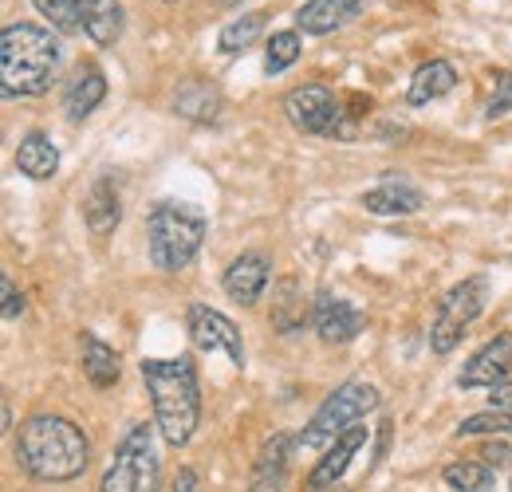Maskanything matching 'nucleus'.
<instances>
[{
  "mask_svg": "<svg viewBox=\"0 0 512 492\" xmlns=\"http://www.w3.org/2000/svg\"><path fill=\"white\" fill-rule=\"evenodd\" d=\"M174 111L182 115V119H193V123H213L217 119V111H221V95L213 91V87H205V83H182L178 87V95H174Z\"/></svg>",
  "mask_w": 512,
  "mask_h": 492,
  "instance_id": "24",
  "label": "nucleus"
},
{
  "mask_svg": "<svg viewBox=\"0 0 512 492\" xmlns=\"http://www.w3.org/2000/svg\"><path fill=\"white\" fill-rule=\"evenodd\" d=\"M509 492H512V485H509Z\"/></svg>",
  "mask_w": 512,
  "mask_h": 492,
  "instance_id": "37",
  "label": "nucleus"
},
{
  "mask_svg": "<svg viewBox=\"0 0 512 492\" xmlns=\"http://www.w3.org/2000/svg\"><path fill=\"white\" fill-rule=\"evenodd\" d=\"M312 323H316L323 343H351L363 331L367 319H363V311L351 308L347 300H339L327 288H320L316 292V304H312Z\"/></svg>",
  "mask_w": 512,
  "mask_h": 492,
  "instance_id": "10",
  "label": "nucleus"
},
{
  "mask_svg": "<svg viewBox=\"0 0 512 492\" xmlns=\"http://www.w3.org/2000/svg\"><path fill=\"white\" fill-rule=\"evenodd\" d=\"M103 99H107V75L99 67H79L64 91L67 119H87Z\"/></svg>",
  "mask_w": 512,
  "mask_h": 492,
  "instance_id": "18",
  "label": "nucleus"
},
{
  "mask_svg": "<svg viewBox=\"0 0 512 492\" xmlns=\"http://www.w3.org/2000/svg\"><path fill=\"white\" fill-rule=\"evenodd\" d=\"M367 426H351V430L343 433V437H335L331 441V449L323 453V461L312 469V477H308V489L320 492V489H331V485H339V477L347 473V465H351V457L367 445Z\"/></svg>",
  "mask_w": 512,
  "mask_h": 492,
  "instance_id": "14",
  "label": "nucleus"
},
{
  "mask_svg": "<svg viewBox=\"0 0 512 492\" xmlns=\"http://www.w3.org/2000/svg\"><path fill=\"white\" fill-rule=\"evenodd\" d=\"M174 492H197V477H193L190 469H182V473H178V489Z\"/></svg>",
  "mask_w": 512,
  "mask_h": 492,
  "instance_id": "34",
  "label": "nucleus"
},
{
  "mask_svg": "<svg viewBox=\"0 0 512 492\" xmlns=\"http://www.w3.org/2000/svg\"><path fill=\"white\" fill-rule=\"evenodd\" d=\"M36 4V12L44 16V20H52V28L56 32H79V12H75V0H32Z\"/></svg>",
  "mask_w": 512,
  "mask_h": 492,
  "instance_id": "29",
  "label": "nucleus"
},
{
  "mask_svg": "<svg viewBox=\"0 0 512 492\" xmlns=\"http://www.w3.org/2000/svg\"><path fill=\"white\" fill-rule=\"evenodd\" d=\"M268 276H272V264H268L264 252H241V256L225 268V280H221V284H225V292H229L233 304L249 308V304H256V300L264 296Z\"/></svg>",
  "mask_w": 512,
  "mask_h": 492,
  "instance_id": "12",
  "label": "nucleus"
},
{
  "mask_svg": "<svg viewBox=\"0 0 512 492\" xmlns=\"http://www.w3.org/2000/svg\"><path fill=\"white\" fill-rule=\"evenodd\" d=\"M375 406H379V390L375 386H367V382H343L320 410H316V418L296 433V445L300 449H320L327 441L343 437L351 426H359V418L371 414Z\"/></svg>",
  "mask_w": 512,
  "mask_h": 492,
  "instance_id": "5",
  "label": "nucleus"
},
{
  "mask_svg": "<svg viewBox=\"0 0 512 492\" xmlns=\"http://www.w3.org/2000/svg\"><path fill=\"white\" fill-rule=\"evenodd\" d=\"M158 485H162V473H158L154 430L150 426H130L127 437L115 449L111 469L99 481V492H158Z\"/></svg>",
  "mask_w": 512,
  "mask_h": 492,
  "instance_id": "6",
  "label": "nucleus"
},
{
  "mask_svg": "<svg viewBox=\"0 0 512 492\" xmlns=\"http://www.w3.org/2000/svg\"><path fill=\"white\" fill-rule=\"evenodd\" d=\"M83 217H87V229H91L95 237H107V233L119 229V221H123V201H119V189L107 182V178L91 185V193H87V201H83Z\"/></svg>",
  "mask_w": 512,
  "mask_h": 492,
  "instance_id": "20",
  "label": "nucleus"
},
{
  "mask_svg": "<svg viewBox=\"0 0 512 492\" xmlns=\"http://www.w3.org/2000/svg\"><path fill=\"white\" fill-rule=\"evenodd\" d=\"M485 296H489L485 276H469V280H461V284L449 288L442 308H438V319H434V331H430V347L438 355H449L461 343L465 327L485 311Z\"/></svg>",
  "mask_w": 512,
  "mask_h": 492,
  "instance_id": "7",
  "label": "nucleus"
},
{
  "mask_svg": "<svg viewBox=\"0 0 512 492\" xmlns=\"http://www.w3.org/2000/svg\"><path fill=\"white\" fill-rule=\"evenodd\" d=\"M296 60H300V36H296V32H276V36L268 40L264 71H268V75H280L284 67H292Z\"/></svg>",
  "mask_w": 512,
  "mask_h": 492,
  "instance_id": "27",
  "label": "nucleus"
},
{
  "mask_svg": "<svg viewBox=\"0 0 512 492\" xmlns=\"http://www.w3.org/2000/svg\"><path fill=\"white\" fill-rule=\"evenodd\" d=\"M79 355H83V374H87V382H91V386L107 390V386H115V382H119V374H123L119 351H115V347H107L99 335L83 331V339H79Z\"/></svg>",
  "mask_w": 512,
  "mask_h": 492,
  "instance_id": "19",
  "label": "nucleus"
},
{
  "mask_svg": "<svg viewBox=\"0 0 512 492\" xmlns=\"http://www.w3.org/2000/svg\"><path fill=\"white\" fill-rule=\"evenodd\" d=\"M0 288H4V319H16V315L24 311V296H16L12 276H4V280H0Z\"/></svg>",
  "mask_w": 512,
  "mask_h": 492,
  "instance_id": "31",
  "label": "nucleus"
},
{
  "mask_svg": "<svg viewBox=\"0 0 512 492\" xmlns=\"http://www.w3.org/2000/svg\"><path fill=\"white\" fill-rule=\"evenodd\" d=\"M225 4H241V0H225Z\"/></svg>",
  "mask_w": 512,
  "mask_h": 492,
  "instance_id": "36",
  "label": "nucleus"
},
{
  "mask_svg": "<svg viewBox=\"0 0 512 492\" xmlns=\"http://www.w3.org/2000/svg\"><path fill=\"white\" fill-rule=\"evenodd\" d=\"M284 115H288V123L296 126V130H304V134H339V119H343L339 99L327 87H320V83L296 87L284 99Z\"/></svg>",
  "mask_w": 512,
  "mask_h": 492,
  "instance_id": "8",
  "label": "nucleus"
},
{
  "mask_svg": "<svg viewBox=\"0 0 512 492\" xmlns=\"http://www.w3.org/2000/svg\"><path fill=\"white\" fill-rule=\"evenodd\" d=\"M442 477H446V485L453 492H489L493 489V465H485V461H457V465H449Z\"/></svg>",
  "mask_w": 512,
  "mask_h": 492,
  "instance_id": "26",
  "label": "nucleus"
},
{
  "mask_svg": "<svg viewBox=\"0 0 512 492\" xmlns=\"http://www.w3.org/2000/svg\"><path fill=\"white\" fill-rule=\"evenodd\" d=\"M323 492V489H320ZM327 492H347V489H339V485H331V489H327Z\"/></svg>",
  "mask_w": 512,
  "mask_h": 492,
  "instance_id": "35",
  "label": "nucleus"
},
{
  "mask_svg": "<svg viewBox=\"0 0 512 492\" xmlns=\"http://www.w3.org/2000/svg\"><path fill=\"white\" fill-rule=\"evenodd\" d=\"M359 12H363V0H308L296 20L308 36H327V32L359 20Z\"/></svg>",
  "mask_w": 512,
  "mask_h": 492,
  "instance_id": "17",
  "label": "nucleus"
},
{
  "mask_svg": "<svg viewBox=\"0 0 512 492\" xmlns=\"http://www.w3.org/2000/svg\"><path fill=\"white\" fill-rule=\"evenodd\" d=\"M512 111V71H497L493 75V99H489V119H501Z\"/></svg>",
  "mask_w": 512,
  "mask_h": 492,
  "instance_id": "30",
  "label": "nucleus"
},
{
  "mask_svg": "<svg viewBox=\"0 0 512 492\" xmlns=\"http://www.w3.org/2000/svg\"><path fill=\"white\" fill-rule=\"evenodd\" d=\"M453 83H457V71H453V63L430 60V63H422V67L414 71L406 99H410V107H426V103H434V99L449 95V91H453Z\"/></svg>",
  "mask_w": 512,
  "mask_h": 492,
  "instance_id": "22",
  "label": "nucleus"
},
{
  "mask_svg": "<svg viewBox=\"0 0 512 492\" xmlns=\"http://www.w3.org/2000/svg\"><path fill=\"white\" fill-rule=\"evenodd\" d=\"M512 374V335H497L493 343H485L469 363L461 370V378H457V386L461 390H473V386H501V382H509Z\"/></svg>",
  "mask_w": 512,
  "mask_h": 492,
  "instance_id": "11",
  "label": "nucleus"
},
{
  "mask_svg": "<svg viewBox=\"0 0 512 492\" xmlns=\"http://www.w3.org/2000/svg\"><path fill=\"white\" fill-rule=\"evenodd\" d=\"M493 406H497V410H509L512 406V378L501 382V386H493Z\"/></svg>",
  "mask_w": 512,
  "mask_h": 492,
  "instance_id": "33",
  "label": "nucleus"
},
{
  "mask_svg": "<svg viewBox=\"0 0 512 492\" xmlns=\"http://www.w3.org/2000/svg\"><path fill=\"white\" fill-rule=\"evenodd\" d=\"M16 457L36 481H75L91 465V441L67 418L36 414L16 433Z\"/></svg>",
  "mask_w": 512,
  "mask_h": 492,
  "instance_id": "1",
  "label": "nucleus"
},
{
  "mask_svg": "<svg viewBox=\"0 0 512 492\" xmlns=\"http://www.w3.org/2000/svg\"><path fill=\"white\" fill-rule=\"evenodd\" d=\"M60 67V40L36 24H8L0 32L4 95H44Z\"/></svg>",
  "mask_w": 512,
  "mask_h": 492,
  "instance_id": "3",
  "label": "nucleus"
},
{
  "mask_svg": "<svg viewBox=\"0 0 512 492\" xmlns=\"http://www.w3.org/2000/svg\"><path fill=\"white\" fill-rule=\"evenodd\" d=\"M146 241H150V260L162 272H182L205 241V217L186 201H162L146 217Z\"/></svg>",
  "mask_w": 512,
  "mask_h": 492,
  "instance_id": "4",
  "label": "nucleus"
},
{
  "mask_svg": "<svg viewBox=\"0 0 512 492\" xmlns=\"http://www.w3.org/2000/svg\"><path fill=\"white\" fill-rule=\"evenodd\" d=\"M16 170L32 182H48L60 170V150L44 130H28L16 146Z\"/></svg>",
  "mask_w": 512,
  "mask_h": 492,
  "instance_id": "16",
  "label": "nucleus"
},
{
  "mask_svg": "<svg viewBox=\"0 0 512 492\" xmlns=\"http://www.w3.org/2000/svg\"><path fill=\"white\" fill-rule=\"evenodd\" d=\"M292 445H296L292 433H276V437L264 441V449H260V457L253 465V477H249V492H284Z\"/></svg>",
  "mask_w": 512,
  "mask_h": 492,
  "instance_id": "13",
  "label": "nucleus"
},
{
  "mask_svg": "<svg viewBox=\"0 0 512 492\" xmlns=\"http://www.w3.org/2000/svg\"><path fill=\"white\" fill-rule=\"evenodd\" d=\"M186 327L197 351H225L233 359V367H245V347H241V331L233 319H225L221 311L205 308V304H190L186 311Z\"/></svg>",
  "mask_w": 512,
  "mask_h": 492,
  "instance_id": "9",
  "label": "nucleus"
},
{
  "mask_svg": "<svg viewBox=\"0 0 512 492\" xmlns=\"http://www.w3.org/2000/svg\"><path fill=\"white\" fill-rule=\"evenodd\" d=\"M363 209L379 213V217H410L422 209V193L402 182H383L379 189L363 193Z\"/></svg>",
  "mask_w": 512,
  "mask_h": 492,
  "instance_id": "23",
  "label": "nucleus"
},
{
  "mask_svg": "<svg viewBox=\"0 0 512 492\" xmlns=\"http://www.w3.org/2000/svg\"><path fill=\"white\" fill-rule=\"evenodd\" d=\"M79 12V28L99 44L111 48L123 36V4L119 0H75Z\"/></svg>",
  "mask_w": 512,
  "mask_h": 492,
  "instance_id": "15",
  "label": "nucleus"
},
{
  "mask_svg": "<svg viewBox=\"0 0 512 492\" xmlns=\"http://www.w3.org/2000/svg\"><path fill=\"white\" fill-rule=\"evenodd\" d=\"M481 461H493V469L505 465V461H509V445H505V441H489V445L481 449Z\"/></svg>",
  "mask_w": 512,
  "mask_h": 492,
  "instance_id": "32",
  "label": "nucleus"
},
{
  "mask_svg": "<svg viewBox=\"0 0 512 492\" xmlns=\"http://www.w3.org/2000/svg\"><path fill=\"white\" fill-rule=\"evenodd\" d=\"M308 319H312V308L304 304L300 284H296L292 276H288V280H280V284H276V292H272V327H276L280 335H296Z\"/></svg>",
  "mask_w": 512,
  "mask_h": 492,
  "instance_id": "21",
  "label": "nucleus"
},
{
  "mask_svg": "<svg viewBox=\"0 0 512 492\" xmlns=\"http://www.w3.org/2000/svg\"><path fill=\"white\" fill-rule=\"evenodd\" d=\"M481 433H512V414L509 410H485V414H473L457 426V437H481Z\"/></svg>",
  "mask_w": 512,
  "mask_h": 492,
  "instance_id": "28",
  "label": "nucleus"
},
{
  "mask_svg": "<svg viewBox=\"0 0 512 492\" xmlns=\"http://www.w3.org/2000/svg\"><path fill=\"white\" fill-rule=\"evenodd\" d=\"M142 382L154 402L158 430L170 445H186L201 422V390L190 355L178 359H142Z\"/></svg>",
  "mask_w": 512,
  "mask_h": 492,
  "instance_id": "2",
  "label": "nucleus"
},
{
  "mask_svg": "<svg viewBox=\"0 0 512 492\" xmlns=\"http://www.w3.org/2000/svg\"><path fill=\"white\" fill-rule=\"evenodd\" d=\"M260 32H264V12H249V16H241V20H233V24L221 28V36H217V52L237 56V52H245L249 44H256Z\"/></svg>",
  "mask_w": 512,
  "mask_h": 492,
  "instance_id": "25",
  "label": "nucleus"
}]
</instances>
